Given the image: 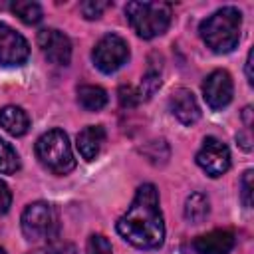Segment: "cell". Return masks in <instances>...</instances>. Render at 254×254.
Returning <instances> with one entry per match:
<instances>
[{
	"label": "cell",
	"mask_w": 254,
	"mask_h": 254,
	"mask_svg": "<svg viewBox=\"0 0 254 254\" xmlns=\"http://www.w3.org/2000/svg\"><path fill=\"white\" fill-rule=\"evenodd\" d=\"M117 232L123 240L141 250H155L165 242V220L155 185L145 183L137 189L125 214L117 220Z\"/></svg>",
	"instance_id": "6da1fadb"
},
{
	"label": "cell",
	"mask_w": 254,
	"mask_h": 254,
	"mask_svg": "<svg viewBox=\"0 0 254 254\" xmlns=\"http://www.w3.org/2000/svg\"><path fill=\"white\" fill-rule=\"evenodd\" d=\"M242 30V12L234 6H222L200 22V38L214 54H228L238 46Z\"/></svg>",
	"instance_id": "7a4b0ae2"
},
{
	"label": "cell",
	"mask_w": 254,
	"mask_h": 254,
	"mask_svg": "<svg viewBox=\"0 0 254 254\" xmlns=\"http://www.w3.org/2000/svg\"><path fill=\"white\" fill-rule=\"evenodd\" d=\"M125 16L133 32L143 40L163 36L171 26V6L165 2H127Z\"/></svg>",
	"instance_id": "3957f363"
},
{
	"label": "cell",
	"mask_w": 254,
	"mask_h": 254,
	"mask_svg": "<svg viewBox=\"0 0 254 254\" xmlns=\"http://www.w3.org/2000/svg\"><path fill=\"white\" fill-rule=\"evenodd\" d=\"M36 157L40 165L54 175H67L75 167L69 139L62 129H50L38 137Z\"/></svg>",
	"instance_id": "277c9868"
},
{
	"label": "cell",
	"mask_w": 254,
	"mask_h": 254,
	"mask_svg": "<svg viewBox=\"0 0 254 254\" xmlns=\"http://www.w3.org/2000/svg\"><path fill=\"white\" fill-rule=\"evenodd\" d=\"M20 226H22V234L30 242L54 238L58 232V210L54 208V204L44 200L30 202L22 212Z\"/></svg>",
	"instance_id": "5b68a950"
},
{
	"label": "cell",
	"mask_w": 254,
	"mask_h": 254,
	"mask_svg": "<svg viewBox=\"0 0 254 254\" xmlns=\"http://www.w3.org/2000/svg\"><path fill=\"white\" fill-rule=\"evenodd\" d=\"M91 60L103 73H113L129 60V46L119 34H105L93 48Z\"/></svg>",
	"instance_id": "8992f818"
},
{
	"label": "cell",
	"mask_w": 254,
	"mask_h": 254,
	"mask_svg": "<svg viewBox=\"0 0 254 254\" xmlns=\"http://www.w3.org/2000/svg\"><path fill=\"white\" fill-rule=\"evenodd\" d=\"M196 165L212 179L222 177L230 169V151L220 139L206 137L196 153Z\"/></svg>",
	"instance_id": "52a82bcc"
},
{
	"label": "cell",
	"mask_w": 254,
	"mask_h": 254,
	"mask_svg": "<svg viewBox=\"0 0 254 254\" xmlns=\"http://www.w3.org/2000/svg\"><path fill=\"white\" fill-rule=\"evenodd\" d=\"M234 83L226 69L210 71L202 81V97L210 109H222L232 101Z\"/></svg>",
	"instance_id": "ba28073f"
},
{
	"label": "cell",
	"mask_w": 254,
	"mask_h": 254,
	"mask_svg": "<svg viewBox=\"0 0 254 254\" xmlns=\"http://www.w3.org/2000/svg\"><path fill=\"white\" fill-rule=\"evenodd\" d=\"M30 56V46L26 38L12 26L0 22V65L16 67L22 65Z\"/></svg>",
	"instance_id": "9c48e42d"
},
{
	"label": "cell",
	"mask_w": 254,
	"mask_h": 254,
	"mask_svg": "<svg viewBox=\"0 0 254 254\" xmlns=\"http://www.w3.org/2000/svg\"><path fill=\"white\" fill-rule=\"evenodd\" d=\"M38 46L44 58L56 65H67L71 60V42L58 28H44L38 32Z\"/></svg>",
	"instance_id": "30bf717a"
},
{
	"label": "cell",
	"mask_w": 254,
	"mask_h": 254,
	"mask_svg": "<svg viewBox=\"0 0 254 254\" xmlns=\"http://www.w3.org/2000/svg\"><path fill=\"white\" fill-rule=\"evenodd\" d=\"M236 244V236L228 228H216L192 240V250L196 254H228Z\"/></svg>",
	"instance_id": "8fae6325"
},
{
	"label": "cell",
	"mask_w": 254,
	"mask_h": 254,
	"mask_svg": "<svg viewBox=\"0 0 254 254\" xmlns=\"http://www.w3.org/2000/svg\"><path fill=\"white\" fill-rule=\"evenodd\" d=\"M169 109L171 113L183 123V125H194L200 119V107L192 95L190 89L179 87L169 97Z\"/></svg>",
	"instance_id": "7c38bea8"
},
{
	"label": "cell",
	"mask_w": 254,
	"mask_h": 254,
	"mask_svg": "<svg viewBox=\"0 0 254 254\" xmlns=\"http://www.w3.org/2000/svg\"><path fill=\"white\" fill-rule=\"evenodd\" d=\"M103 143H105V129L101 125H87L77 133L75 139L77 151L85 161H93L99 155Z\"/></svg>",
	"instance_id": "4fadbf2b"
},
{
	"label": "cell",
	"mask_w": 254,
	"mask_h": 254,
	"mask_svg": "<svg viewBox=\"0 0 254 254\" xmlns=\"http://www.w3.org/2000/svg\"><path fill=\"white\" fill-rule=\"evenodd\" d=\"M0 127L12 137H22L30 129V117L18 105H4L0 109Z\"/></svg>",
	"instance_id": "5bb4252c"
},
{
	"label": "cell",
	"mask_w": 254,
	"mask_h": 254,
	"mask_svg": "<svg viewBox=\"0 0 254 254\" xmlns=\"http://www.w3.org/2000/svg\"><path fill=\"white\" fill-rule=\"evenodd\" d=\"M77 103L85 111H99L107 103V91L99 85H81L77 87Z\"/></svg>",
	"instance_id": "9a60e30c"
},
{
	"label": "cell",
	"mask_w": 254,
	"mask_h": 254,
	"mask_svg": "<svg viewBox=\"0 0 254 254\" xmlns=\"http://www.w3.org/2000/svg\"><path fill=\"white\" fill-rule=\"evenodd\" d=\"M210 212V202L208 196L202 192H192L185 200V218L190 224H200Z\"/></svg>",
	"instance_id": "2e32d148"
},
{
	"label": "cell",
	"mask_w": 254,
	"mask_h": 254,
	"mask_svg": "<svg viewBox=\"0 0 254 254\" xmlns=\"http://www.w3.org/2000/svg\"><path fill=\"white\" fill-rule=\"evenodd\" d=\"M10 10L24 22V24H38L44 16L42 6L38 2H30V0H16L10 4Z\"/></svg>",
	"instance_id": "e0dca14e"
},
{
	"label": "cell",
	"mask_w": 254,
	"mask_h": 254,
	"mask_svg": "<svg viewBox=\"0 0 254 254\" xmlns=\"http://www.w3.org/2000/svg\"><path fill=\"white\" fill-rule=\"evenodd\" d=\"M20 169V157L14 151L10 143L0 139V173L2 175H12Z\"/></svg>",
	"instance_id": "ac0fdd59"
},
{
	"label": "cell",
	"mask_w": 254,
	"mask_h": 254,
	"mask_svg": "<svg viewBox=\"0 0 254 254\" xmlns=\"http://www.w3.org/2000/svg\"><path fill=\"white\" fill-rule=\"evenodd\" d=\"M85 254H113V248L103 234H91L85 244Z\"/></svg>",
	"instance_id": "d6986e66"
},
{
	"label": "cell",
	"mask_w": 254,
	"mask_h": 254,
	"mask_svg": "<svg viewBox=\"0 0 254 254\" xmlns=\"http://www.w3.org/2000/svg\"><path fill=\"white\" fill-rule=\"evenodd\" d=\"M109 6H111L109 2L89 0V2H81V4H79V10H81V14H83L87 20H97V18L103 14V10H107Z\"/></svg>",
	"instance_id": "ffe728a7"
},
{
	"label": "cell",
	"mask_w": 254,
	"mask_h": 254,
	"mask_svg": "<svg viewBox=\"0 0 254 254\" xmlns=\"http://www.w3.org/2000/svg\"><path fill=\"white\" fill-rule=\"evenodd\" d=\"M240 198L244 202L246 208L252 206V171H244L242 179H240Z\"/></svg>",
	"instance_id": "44dd1931"
},
{
	"label": "cell",
	"mask_w": 254,
	"mask_h": 254,
	"mask_svg": "<svg viewBox=\"0 0 254 254\" xmlns=\"http://www.w3.org/2000/svg\"><path fill=\"white\" fill-rule=\"evenodd\" d=\"M10 206H12V190L4 181H0V214H6Z\"/></svg>",
	"instance_id": "7402d4cb"
},
{
	"label": "cell",
	"mask_w": 254,
	"mask_h": 254,
	"mask_svg": "<svg viewBox=\"0 0 254 254\" xmlns=\"http://www.w3.org/2000/svg\"><path fill=\"white\" fill-rule=\"evenodd\" d=\"M246 81L252 85V81H254V77H252V50L248 52V56H246Z\"/></svg>",
	"instance_id": "603a6c76"
},
{
	"label": "cell",
	"mask_w": 254,
	"mask_h": 254,
	"mask_svg": "<svg viewBox=\"0 0 254 254\" xmlns=\"http://www.w3.org/2000/svg\"><path fill=\"white\" fill-rule=\"evenodd\" d=\"M0 254H8V252H6V250H4V248H0Z\"/></svg>",
	"instance_id": "cb8c5ba5"
}]
</instances>
